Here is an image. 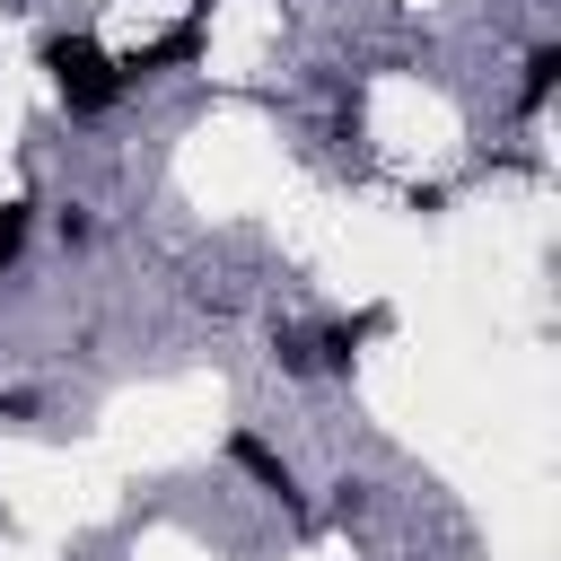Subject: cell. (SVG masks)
<instances>
[{
	"label": "cell",
	"mask_w": 561,
	"mask_h": 561,
	"mask_svg": "<svg viewBox=\"0 0 561 561\" xmlns=\"http://www.w3.org/2000/svg\"><path fill=\"white\" fill-rule=\"evenodd\" d=\"M44 70H53V88H61L70 114H105V105L123 96V70H114L88 35H53V44H44Z\"/></svg>",
	"instance_id": "cell-1"
},
{
	"label": "cell",
	"mask_w": 561,
	"mask_h": 561,
	"mask_svg": "<svg viewBox=\"0 0 561 561\" xmlns=\"http://www.w3.org/2000/svg\"><path fill=\"white\" fill-rule=\"evenodd\" d=\"M228 456H237V465H245V473H263V482H272V491H280V500H298V491H289V465H280V456H272V447H263V438H254V430H237V438H228Z\"/></svg>",
	"instance_id": "cell-2"
},
{
	"label": "cell",
	"mask_w": 561,
	"mask_h": 561,
	"mask_svg": "<svg viewBox=\"0 0 561 561\" xmlns=\"http://www.w3.org/2000/svg\"><path fill=\"white\" fill-rule=\"evenodd\" d=\"M552 70H561V53H552V44H543V53H535V61H526V114H535V105H543V96H552Z\"/></svg>",
	"instance_id": "cell-3"
},
{
	"label": "cell",
	"mask_w": 561,
	"mask_h": 561,
	"mask_svg": "<svg viewBox=\"0 0 561 561\" xmlns=\"http://www.w3.org/2000/svg\"><path fill=\"white\" fill-rule=\"evenodd\" d=\"M18 245H26V202H0V272L18 263Z\"/></svg>",
	"instance_id": "cell-4"
}]
</instances>
